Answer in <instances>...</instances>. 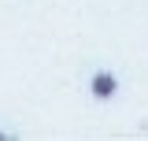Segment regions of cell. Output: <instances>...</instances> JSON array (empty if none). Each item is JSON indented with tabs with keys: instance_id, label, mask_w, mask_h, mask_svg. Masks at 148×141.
I'll return each instance as SVG.
<instances>
[{
	"instance_id": "obj_1",
	"label": "cell",
	"mask_w": 148,
	"mask_h": 141,
	"mask_svg": "<svg viewBox=\"0 0 148 141\" xmlns=\"http://www.w3.org/2000/svg\"><path fill=\"white\" fill-rule=\"evenodd\" d=\"M115 89H119V82H115V74H108V70L92 78V97H100V100H108Z\"/></svg>"
},
{
	"instance_id": "obj_2",
	"label": "cell",
	"mask_w": 148,
	"mask_h": 141,
	"mask_svg": "<svg viewBox=\"0 0 148 141\" xmlns=\"http://www.w3.org/2000/svg\"><path fill=\"white\" fill-rule=\"evenodd\" d=\"M0 138H4V134H0Z\"/></svg>"
}]
</instances>
